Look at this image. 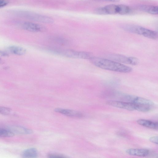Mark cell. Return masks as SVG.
Masks as SVG:
<instances>
[{
  "mask_svg": "<svg viewBox=\"0 0 158 158\" xmlns=\"http://www.w3.org/2000/svg\"><path fill=\"white\" fill-rule=\"evenodd\" d=\"M12 129L11 131L13 133L16 132L19 134H30L32 132V131L30 129L20 127H15L11 128Z\"/></svg>",
  "mask_w": 158,
  "mask_h": 158,
  "instance_id": "2e32d148",
  "label": "cell"
},
{
  "mask_svg": "<svg viewBox=\"0 0 158 158\" xmlns=\"http://www.w3.org/2000/svg\"><path fill=\"white\" fill-rule=\"evenodd\" d=\"M9 68V67L6 66V67H5L4 68H3V69H7Z\"/></svg>",
  "mask_w": 158,
  "mask_h": 158,
  "instance_id": "4316f807",
  "label": "cell"
},
{
  "mask_svg": "<svg viewBox=\"0 0 158 158\" xmlns=\"http://www.w3.org/2000/svg\"><path fill=\"white\" fill-rule=\"evenodd\" d=\"M8 2V0H0V8L6 6Z\"/></svg>",
  "mask_w": 158,
  "mask_h": 158,
  "instance_id": "cb8c5ba5",
  "label": "cell"
},
{
  "mask_svg": "<svg viewBox=\"0 0 158 158\" xmlns=\"http://www.w3.org/2000/svg\"><path fill=\"white\" fill-rule=\"evenodd\" d=\"M11 112V109L9 108L0 106V114L4 115H8Z\"/></svg>",
  "mask_w": 158,
  "mask_h": 158,
  "instance_id": "ffe728a7",
  "label": "cell"
},
{
  "mask_svg": "<svg viewBox=\"0 0 158 158\" xmlns=\"http://www.w3.org/2000/svg\"><path fill=\"white\" fill-rule=\"evenodd\" d=\"M48 157L51 158H66L67 157L64 155L55 154H49L48 155Z\"/></svg>",
  "mask_w": 158,
  "mask_h": 158,
  "instance_id": "7402d4cb",
  "label": "cell"
},
{
  "mask_svg": "<svg viewBox=\"0 0 158 158\" xmlns=\"http://www.w3.org/2000/svg\"><path fill=\"white\" fill-rule=\"evenodd\" d=\"M94 12L96 14L98 15H107L104 7H100L96 8Z\"/></svg>",
  "mask_w": 158,
  "mask_h": 158,
  "instance_id": "44dd1931",
  "label": "cell"
},
{
  "mask_svg": "<svg viewBox=\"0 0 158 158\" xmlns=\"http://www.w3.org/2000/svg\"><path fill=\"white\" fill-rule=\"evenodd\" d=\"M158 136H153L149 138V140L153 143L158 144Z\"/></svg>",
  "mask_w": 158,
  "mask_h": 158,
  "instance_id": "603a6c76",
  "label": "cell"
},
{
  "mask_svg": "<svg viewBox=\"0 0 158 158\" xmlns=\"http://www.w3.org/2000/svg\"><path fill=\"white\" fill-rule=\"evenodd\" d=\"M4 61L1 58H0V64H2L4 63Z\"/></svg>",
  "mask_w": 158,
  "mask_h": 158,
  "instance_id": "484cf974",
  "label": "cell"
},
{
  "mask_svg": "<svg viewBox=\"0 0 158 158\" xmlns=\"http://www.w3.org/2000/svg\"><path fill=\"white\" fill-rule=\"evenodd\" d=\"M1 51L0 50V55H1Z\"/></svg>",
  "mask_w": 158,
  "mask_h": 158,
  "instance_id": "83f0119b",
  "label": "cell"
},
{
  "mask_svg": "<svg viewBox=\"0 0 158 158\" xmlns=\"http://www.w3.org/2000/svg\"><path fill=\"white\" fill-rule=\"evenodd\" d=\"M89 60L95 66L105 70L122 73H129L132 70L131 67L110 59L93 56Z\"/></svg>",
  "mask_w": 158,
  "mask_h": 158,
  "instance_id": "6da1fadb",
  "label": "cell"
},
{
  "mask_svg": "<svg viewBox=\"0 0 158 158\" xmlns=\"http://www.w3.org/2000/svg\"><path fill=\"white\" fill-rule=\"evenodd\" d=\"M8 49L12 54L19 56L24 55L26 52L25 48L19 46H10L8 47Z\"/></svg>",
  "mask_w": 158,
  "mask_h": 158,
  "instance_id": "5bb4252c",
  "label": "cell"
},
{
  "mask_svg": "<svg viewBox=\"0 0 158 158\" xmlns=\"http://www.w3.org/2000/svg\"><path fill=\"white\" fill-rule=\"evenodd\" d=\"M126 152L129 155L140 157L146 156L150 153L148 149L143 148H130L127 150Z\"/></svg>",
  "mask_w": 158,
  "mask_h": 158,
  "instance_id": "30bf717a",
  "label": "cell"
},
{
  "mask_svg": "<svg viewBox=\"0 0 158 158\" xmlns=\"http://www.w3.org/2000/svg\"><path fill=\"white\" fill-rule=\"evenodd\" d=\"M25 17L40 23L51 24L53 23V19L50 17L36 13L26 11L23 12Z\"/></svg>",
  "mask_w": 158,
  "mask_h": 158,
  "instance_id": "277c9868",
  "label": "cell"
},
{
  "mask_svg": "<svg viewBox=\"0 0 158 158\" xmlns=\"http://www.w3.org/2000/svg\"><path fill=\"white\" fill-rule=\"evenodd\" d=\"M107 104L117 108L125 109L130 111L135 110V104L129 102L110 101L107 102Z\"/></svg>",
  "mask_w": 158,
  "mask_h": 158,
  "instance_id": "ba28073f",
  "label": "cell"
},
{
  "mask_svg": "<svg viewBox=\"0 0 158 158\" xmlns=\"http://www.w3.org/2000/svg\"><path fill=\"white\" fill-rule=\"evenodd\" d=\"M109 59L121 63L129 64L135 65L139 63L138 59L135 57H127L118 54H112L109 56Z\"/></svg>",
  "mask_w": 158,
  "mask_h": 158,
  "instance_id": "5b68a950",
  "label": "cell"
},
{
  "mask_svg": "<svg viewBox=\"0 0 158 158\" xmlns=\"http://www.w3.org/2000/svg\"><path fill=\"white\" fill-rule=\"evenodd\" d=\"M22 25L24 29L31 32H43L46 30V28L44 26L32 22H24Z\"/></svg>",
  "mask_w": 158,
  "mask_h": 158,
  "instance_id": "8992f818",
  "label": "cell"
},
{
  "mask_svg": "<svg viewBox=\"0 0 158 158\" xmlns=\"http://www.w3.org/2000/svg\"><path fill=\"white\" fill-rule=\"evenodd\" d=\"M118 14L121 15H125L129 13L130 9L129 7L124 5H118Z\"/></svg>",
  "mask_w": 158,
  "mask_h": 158,
  "instance_id": "ac0fdd59",
  "label": "cell"
},
{
  "mask_svg": "<svg viewBox=\"0 0 158 158\" xmlns=\"http://www.w3.org/2000/svg\"><path fill=\"white\" fill-rule=\"evenodd\" d=\"M139 8L141 10L150 14L157 15L158 13V7L156 6L141 5Z\"/></svg>",
  "mask_w": 158,
  "mask_h": 158,
  "instance_id": "7c38bea8",
  "label": "cell"
},
{
  "mask_svg": "<svg viewBox=\"0 0 158 158\" xmlns=\"http://www.w3.org/2000/svg\"><path fill=\"white\" fill-rule=\"evenodd\" d=\"M14 135V133L10 130L0 128V137H11Z\"/></svg>",
  "mask_w": 158,
  "mask_h": 158,
  "instance_id": "d6986e66",
  "label": "cell"
},
{
  "mask_svg": "<svg viewBox=\"0 0 158 158\" xmlns=\"http://www.w3.org/2000/svg\"><path fill=\"white\" fill-rule=\"evenodd\" d=\"M54 110L56 112L60 113L71 117L81 118L83 116V114L81 112L73 110L56 108Z\"/></svg>",
  "mask_w": 158,
  "mask_h": 158,
  "instance_id": "9c48e42d",
  "label": "cell"
},
{
  "mask_svg": "<svg viewBox=\"0 0 158 158\" xmlns=\"http://www.w3.org/2000/svg\"><path fill=\"white\" fill-rule=\"evenodd\" d=\"M124 98L129 102L135 104L148 105L152 106L154 103L152 101L142 97L129 95L124 96Z\"/></svg>",
  "mask_w": 158,
  "mask_h": 158,
  "instance_id": "52a82bcc",
  "label": "cell"
},
{
  "mask_svg": "<svg viewBox=\"0 0 158 158\" xmlns=\"http://www.w3.org/2000/svg\"><path fill=\"white\" fill-rule=\"evenodd\" d=\"M50 41L52 43L61 46H64L69 43V41L65 38L58 36H52L50 38Z\"/></svg>",
  "mask_w": 158,
  "mask_h": 158,
  "instance_id": "9a60e30c",
  "label": "cell"
},
{
  "mask_svg": "<svg viewBox=\"0 0 158 158\" xmlns=\"http://www.w3.org/2000/svg\"><path fill=\"white\" fill-rule=\"evenodd\" d=\"M107 14L115 15L118 14L117 5L111 4L104 7Z\"/></svg>",
  "mask_w": 158,
  "mask_h": 158,
  "instance_id": "e0dca14e",
  "label": "cell"
},
{
  "mask_svg": "<svg viewBox=\"0 0 158 158\" xmlns=\"http://www.w3.org/2000/svg\"><path fill=\"white\" fill-rule=\"evenodd\" d=\"M104 0L108 2H118L120 0Z\"/></svg>",
  "mask_w": 158,
  "mask_h": 158,
  "instance_id": "d4e9b609",
  "label": "cell"
},
{
  "mask_svg": "<svg viewBox=\"0 0 158 158\" xmlns=\"http://www.w3.org/2000/svg\"><path fill=\"white\" fill-rule=\"evenodd\" d=\"M38 151L35 148H31L24 150L22 153L23 158H35L38 156Z\"/></svg>",
  "mask_w": 158,
  "mask_h": 158,
  "instance_id": "4fadbf2b",
  "label": "cell"
},
{
  "mask_svg": "<svg viewBox=\"0 0 158 158\" xmlns=\"http://www.w3.org/2000/svg\"><path fill=\"white\" fill-rule=\"evenodd\" d=\"M121 27L127 31L140 35L150 39L156 40L158 37L157 33L156 31L139 26L125 24L122 26Z\"/></svg>",
  "mask_w": 158,
  "mask_h": 158,
  "instance_id": "3957f363",
  "label": "cell"
},
{
  "mask_svg": "<svg viewBox=\"0 0 158 158\" xmlns=\"http://www.w3.org/2000/svg\"><path fill=\"white\" fill-rule=\"evenodd\" d=\"M45 50L51 53L72 58L89 60L93 56L92 54L89 52L71 49L48 47L45 48Z\"/></svg>",
  "mask_w": 158,
  "mask_h": 158,
  "instance_id": "7a4b0ae2",
  "label": "cell"
},
{
  "mask_svg": "<svg viewBox=\"0 0 158 158\" xmlns=\"http://www.w3.org/2000/svg\"><path fill=\"white\" fill-rule=\"evenodd\" d=\"M137 123L140 125L151 129L157 130L158 125L157 122L144 119H139L137 121Z\"/></svg>",
  "mask_w": 158,
  "mask_h": 158,
  "instance_id": "8fae6325",
  "label": "cell"
}]
</instances>
